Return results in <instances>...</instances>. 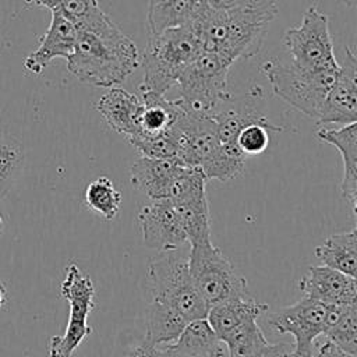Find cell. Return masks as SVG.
Masks as SVG:
<instances>
[{
	"instance_id": "obj_30",
	"label": "cell",
	"mask_w": 357,
	"mask_h": 357,
	"mask_svg": "<svg viewBox=\"0 0 357 357\" xmlns=\"http://www.w3.org/2000/svg\"><path fill=\"white\" fill-rule=\"evenodd\" d=\"M212 119L216 123V132L219 142L225 146H237L236 139L240 130L254 121L265 119L264 116L254 112H240V110H225L216 112Z\"/></svg>"
},
{
	"instance_id": "obj_41",
	"label": "cell",
	"mask_w": 357,
	"mask_h": 357,
	"mask_svg": "<svg viewBox=\"0 0 357 357\" xmlns=\"http://www.w3.org/2000/svg\"><path fill=\"white\" fill-rule=\"evenodd\" d=\"M347 6H356V0H343Z\"/></svg>"
},
{
	"instance_id": "obj_14",
	"label": "cell",
	"mask_w": 357,
	"mask_h": 357,
	"mask_svg": "<svg viewBox=\"0 0 357 357\" xmlns=\"http://www.w3.org/2000/svg\"><path fill=\"white\" fill-rule=\"evenodd\" d=\"M75 39V25L59 11L52 10L50 25L40 38L38 49L26 56L25 68L33 74H40L53 59L63 57L67 60L74 50Z\"/></svg>"
},
{
	"instance_id": "obj_42",
	"label": "cell",
	"mask_w": 357,
	"mask_h": 357,
	"mask_svg": "<svg viewBox=\"0 0 357 357\" xmlns=\"http://www.w3.org/2000/svg\"><path fill=\"white\" fill-rule=\"evenodd\" d=\"M128 357H131V356H128Z\"/></svg>"
},
{
	"instance_id": "obj_22",
	"label": "cell",
	"mask_w": 357,
	"mask_h": 357,
	"mask_svg": "<svg viewBox=\"0 0 357 357\" xmlns=\"http://www.w3.org/2000/svg\"><path fill=\"white\" fill-rule=\"evenodd\" d=\"M188 321L174 310L158 303L148 301L145 310L146 335L142 343L152 347H162L173 343Z\"/></svg>"
},
{
	"instance_id": "obj_34",
	"label": "cell",
	"mask_w": 357,
	"mask_h": 357,
	"mask_svg": "<svg viewBox=\"0 0 357 357\" xmlns=\"http://www.w3.org/2000/svg\"><path fill=\"white\" fill-rule=\"evenodd\" d=\"M293 346L286 343H276L272 344L271 349L262 357H291Z\"/></svg>"
},
{
	"instance_id": "obj_4",
	"label": "cell",
	"mask_w": 357,
	"mask_h": 357,
	"mask_svg": "<svg viewBox=\"0 0 357 357\" xmlns=\"http://www.w3.org/2000/svg\"><path fill=\"white\" fill-rule=\"evenodd\" d=\"M201 52V42L188 25L149 35L142 57L144 79L139 92L165 95Z\"/></svg>"
},
{
	"instance_id": "obj_28",
	"label": "cell",
	"mask_w": 357,
	"mask_h": 357,
	"mask_svg": "<svg viewBox=\"0 0 357 357\" xmlns=\"http://www.w3.org/2000/svg\"><path fill=\"white\" fill-rule=\"evenodd\" d=\"M24 158L22 146L14 138L0 134V199L21 174Z\"/></svg>"
},
{
	"instance_id": "obj_11",
	"label": "cell",
	"mask_w": 357,
	"mask_h": 357,
	"mask_svg": "<svg viewBox=\"0 0 357 357\" xmlns=\"http://www.w3.org/2000/svg\"><path fill=\"white\" fill-rule=\"evenodd\" d=\"M326 308V304L303 296L297 303L273 312L268 324L280 335H291L293 347L314 346L317 337L322 335Z\"/></svg>"
},
{
	"instance_id": "obj_25",
	"label": "cell",
	"mask_w": 357,
	"mask_h": 357,
	"mask_svg": "<svg viewBox=\"0 0 357 357\" xmlns=\"http://www.w3.org/2000/svg\"><path fill=\"white\" fill-rule=\"evenodd\" d=\"M139 98L144 103V109L137 135H158L169 130L180 110L177 103L167 100L163 95L146 91H142Z\"/></svg>"
},
{
	"instance_id": "obj_8",
	"label": "cell",
	"mask_w": 357,
	"mask_h": 357,
	"mask_svg": "<svg viewBox=\"0 0 357 357\" xmlns=\"http://www.w3.org/2000/svg\"><path fill=\"white\" fill-rule=\"evenodd\" d=\"M60 291L70 305L68 322L63 335L50 339L49 357H70L84 339L92 333V328L88 325V315L95 305L92 279L77 264L71 262L66 268Z\"/></svg>"
},
{
	"instance_id": "obj_15",
	"label": "cell",
	"mask_w": 357,
	"mask_h": 357,
	"mask_svg": "<svg viewBox=\"0 0 357 357\" xmlns=\"http://www.w3.org/2000/svg\"><path fill=\"white\" fill-rule=\"evenodd\" d=\"M317 137L326 144L333 145L343 160V177L340 192L350 204L356 215L357 206V121L344 124L339 128H321Z\"/></svg>"
},
{
	"instance_id": "obj_37",
	"label": "cell",
	"mask_w": 357,
	"mask_h": 357,
	"mask_svg": "<svg viewBox=\"0 0 357 357\" xmlns=\"http://www.w3.org/2000/svg\"><path fill=\"white\" fill-rule=\"evenodd\" d=\"M26 3H31V4H35V6H42V7H46L52 11V10L57 8L60 0H26Z\"/></svg>"
},
{
	"instance_id": "obj_17",
	"label": "cell",
	"mask_w": 357,
	"mask_h": 357,
	"mask_svg": "<svg viewBox=\"0 0 357 357\" xmlns=\"http://www.w3.org/2000/svg\"><path fill=\"white\" fill-rule=\"evenodd\" d=\"M183 165L174 159H156L142 156L130 169L132 187L149 199L166 198L169 185Z\"/></svg>"
},
{
	"instance_id": "obj_19",
	"label": "cell",
	"mask_w": 357,
	"mask_h": 357,
	"mask_svg": "<svg viewBox=\"0 0 357 357\" xmlns=\"http://www.w3.org/2000/svg\"><path fill=\"white\" fill-rule=\"evenodd\" d=\"M324 340L343 353L357 356V303L328 305L322 331Z\"/></svg>"
},
{
	"instance_id": "obj_26",
	"label": "cell",
	"mask_w": 357,
	"mask_h": 357,
	"mask_svg": "<svg viewBox=\"0 0 357 357\" xmlns=\"http://www.w3.org/2000/svg\"><path fill=\"white\" fill-rule=\"evenodd\" d=\"M230 357H262L272 346L261 331L257 319L244 322L220 340Z\"/></svg>"
},
{
	"instance_id": "obj_13",
	"label": "cell",
	"mask_w": 357,
	"mask_h": 357,
	"mask_svg": "<svg viewBox=\"0 0 357 357\" xmlns=\"http://www.w3.org/2000/svg\"><path fill=\"white\" fill-rule=\"evenodd\" d=\"M298 289L304 297L326 305H347L357 303L356 278L325 265L310 266L300 279Z\"/></svg>"
},
{
	"instance_id": "obj_23",
	"label": "cell",
	"mask_w": 357,
	"mask_h": 357,
	"mask_svg": "<svg viewBox=\"0 0 357 357\" xmlns=\"http://www.w3.org/2000/svg\"><path fill=\"white\" fill-rule=\"evenodd\" d=\"M172 204L180 216L190 245L211 240L209 206L205 191Z\"/></svg>"
},
{
	"instance_id": "obj_2",
	"label": "cell",
	"mask_w": 357,
	"mask_h": 357,
	"mask_svg": "<svg viewBox=\"0 0 357 357\" xmlns=\"http://www.w3.org/2000/svg\"><path fill=\"white\" fill-rule=\"evenodd\" d=\"M272 20L251 13H223L199 4L188 25L201 42L202 50L215 52L236 61L257 54Z\"/></svg>"
},
{
	"instance_id": "obj_20",
	"label": "cell",
	"mask_w": 357,
	"mask_h": 357,
	"mask_svg": "<svg viewBox=\"0 0 357 357\" xmlns=\"http://www.w3.org/2000/svg\"><path fill=\"white\" fill-rule=\"evenodd\" d=\"M199 10V0H149L148 33L156 35L172 28L190 25Z\"/></svg>"
},
{
	"instance_id": "obj_5",
	"label": "cell",
	"mask_w": 357,
	"mask_h": 357,
	"mask_svg": "<svg viewBox=\"0 0 357 357\" xmlns=\"http://www.w3.org/2000/svg\"><path fill=\"white\" fill-rule=\"evenodd\" d=\"M234 61L215 52L202 50L181 73L177 85L180 98L174 100L187 114L212 117L218 106L229 99L227 74Z\"/></svg>"
},
{
	"instance_id": "obj_24",
	"label": "cell",
	"mask_w": 357,
	"mask_h": 357,
	"mask_svg": "<svg viewBox=\"0 0 357 357\" xmlns=\"http://www.w3.org/2000/svg\"><path fill=\"white\" fill-rule=\"evenodd\" d=\"M222 342L211 328L206 318L188 321L177 339L166 344L185 357H209L219 347Z\"/></svg>"
},
{
	"instance_id": "obj_10",
	"label": "cell",
	"mask_w": 357,
	"mask_h": 357,
	"mask_svg": "<svg viewBox=\"0 0 357 357\" xmlns=\"http://www.w3.org/2000/svg\"><path fill=\"white\" fill-rule=\"evenodd\" d=\"M138 225L144 244L158 252L180 250L188 243L180 216L166 198L144 205L138 212Z\"/></svg>"
},
{
	"instance_id": "obj_32",
	"label": "cell",
	"mask_w": 357,
	"mask_h": 357,
	"mask_svg": "<svg viewBox=\"0 0 357 357\" xmlns=\"http://www.w3.org/2000/svg\"><path fill=\"white\" fill-rule=\"evenodd\" d=\"M199 4L223 13L261 14L271 20L278 15L276 0H199Z\"/></svg>"
},
{
	"instance_id": "obj_3",
	"label": "cell",
	"mask_w": 357,
	"mask_h": 357,
	"mask_svg": "<svg viewBox=\"0 0 357 357\" xmlns=\"http://www.w3.org/2000/svg\"><path fill=\"white\" fill-rule=\"evenodd\" d=\"M146 290L149 301L174 310L185 321L206 317L208 305L192 282L188 257L180 250L160 251L149 259Z\"/></svg>"
},
{
	"instance_id": "obj_6",
	"label": "cell",
	"mask_w": 357,
	"mask_h": 357,
	"mask_svg": "<svg viewBox=\"0 0 357 357\" xmlns=\"http://www.w3.org/2000/svg\"><path fill=\"white\" fill-rule=\"evenodd\" d=\"M339 66L305 70L290 60L271 59L261 66L275 95L311 119H318Z\"/></svg>"
},
{
	"instance_id": "obj_1",
	"label": "cell",
	"mask_w": 357,
	"mask_h": 357,
	"mask_svg": "<svg viewBox=\"0 0 357 357\" xmlns=\"http://www.w3.org/2000/svg\"><path fill=\"white\" fill-rule=\"evenodd\" d=\"M68 71L79 81L114 88L139 66L137 45L99 7L77 26Z\"/></svg>"
},
{
	"instance_id": "obj_21",
	"label": "cell",
	"mask_w": 357,
	"mask_h": 357,
	"mask_svg": "<svg viewBox=\"0 0 357 357\" xmlns=\"http://www.w3.org/2000/svg\"><path fill=\"white\" fill-rule=\"evenodd\" d=\"M315 257L322 265L344 275H357V229L336 233L315 247Z\"/></svg>"
},
{
	"instance_id": "obj_31",
	"label": "cell",
	"mask_w": 357,
	"mask_h": 357,
	"mask_svg": "<svg viewBox=\"0 0 357 357\" xmlns=\"http://www.w3.org/2000/svg\"><path fill=\"white\" fill-rule=\"evenodd\" d=\"M128 141L142 156L178 160L177 145L170 130L158 135H134Z\"/></svg>"
},
{
	"instance_id": "obj_9",
	"label": "cell",
	"mask_w": 357,
	"mask_h": 357,
	"mask_svg": "<svg viewBox=\"0 0 357 357\" xmlns=\"http://www.w3.org/2000/svg\"><path fill=\"white\" fill-rule=\"evenodd\" d=\"M283 45L290 61L301 68L321 70L339 66L335 59L328 17L315 4L304 11L298 26L286 31Z\"/></svg>"
},
{
	"instance_id": "obj_16",
	"label": "cell",
	"mask_w": 357,
	"mask_h": 357,
	"mask_svg": "<svg viewBox=\"0 0 357 357\" xmlns=\"http://www.w3.org/2000/svg\"><path fill=\"white\" fill-rule=\"evenodd\" d=\"M98 112L116 132L134 137L139 131L144 103L138 95L120 88H110L96 103Z\"/></svg>"
},
{
	"instance_id": "obj_39",
	"label": "cell",
	"mask_w": 357,
	"mask_h": 357,
	"mask_svg": "<svg viewBox=\"0 0 357 357\" xmlns=\"http://www.w3.org/2000/svg\"><path fill=\"white\" fill-rule=\"evenodd\" d=\"M209 357H230V356H229V351H227L226 346L222 343L220 347L212 356H209Z\"/></svg>"
},
{
	"instance_id": "obj_12",
	"label": "cell",
	"mask_w": 357,
	"mask_h": 357,
	"mask_svg": "<svg viewBox=\"0 0 357 357\" xmlns=\"http://www.w3.org/2000/svg\"><path fill=\"white\" fill-rule=\"evenodd\" d=\"M357 121V59L350 47L344 49L343 63L328 91L318 124H350Z\"/></svg>"
},
{
	"instance_id": "obj_33",
	"label": "cell",
	"mask_w": 357,
	"mask_h": 357,
	"mask_svg": "<svg viewBox=\"0 0 357 357\" xmlns=\"http://www.w3.org/2000/svg\"><path fill=\"white\" fill-rule=\"evenodd\" d=\"M99 7L98 0H60L56 11L77 26Z\"/></svg>"
},
{
	"instance_id": "obj_18",
	"label": "cell",
	"mask_w": 357,
	"mask_h": 357,
	"mask_svg": "<svg viewBox=\"0 0 357 357\" xmlns=\"http://www.w3.org/2000/svg\"><path fill=\"white\" fill-rule=\"evenodd\" d=\"M268 310V305L254 298L238 297L222 301L208 308L206 319L216 333L218 339L222 340L237 326L247 321L257 319L261 314Z\"/></svg>"
},
{
	"instance_id": "obj_40",
	"label": "cell",
	"mask_w": 357,
	"mask_h": 357,
	"mask_svg": "<svg viewBox=\"0 0 357 357\" xmlns=\"http://www.w3.org/2000/svg\"><path fill=\"white\" fill-rule=\"evenodd\" d=\"M3 231H4V222H3V219L0 216V234H3Z\"/></svg>"
},
{
	"instance_id": "obj_36",
	"label": "cell",
	"mask_w": 357,
	"mask_h": 357,
	"mask_svg": "<svg viewBox=\"0 0 357 357\" xmlns=\"http://www.w3.org/2000/svg\"><path fill=\"white\" fill-rule=\"evenodd\" d=\"M315 347L314 346H305V347H293L291 357H314Z\"/></svg>"
},
{
	"instance_id": "obj_35",
	"label": "cell",
	"mask_w": 357,
	"mask_h": 357,
	"mask_svg": "<svg viewBox=\"0 0 357 357\" xmlns=\"http://www.w3.org/2000/svg\"><path fill=\"white\" fill-rule=\"evenodd\" d=\"M152 357H185V356L177 353L176 350H173L167 346H162V347H153Z\"/></svg>"
},
{
	"instance_id": "obj_27",
	"label": "cell",
	"mask_w": 357,
	"mask_h": 357,
	"mask_svg": "<svg viewBox=\"0 0 357 357\" xmlns=\"http://www.w3.org/2000/svg\"><path fill=\"white\" fill-rule=\"evenodd\" d=\"M84 197L86 206L106 220L114 219L120 211L121 194L106 176L92 180L86 185Z\"/></svg>"
},
{
	"instance_id": "obj_29",
	"label": "cell",
	"mask_w": 357,
	"mask_h": 357,
	"mask_svg": "<svg viewBox=\"0 0 357 357\" xmlns=\"http://www.w3.org/2000/svg\"><path fill=\"white\" fill-rule=\"evenodd\" d=\"M282 131L280 126H275L266 117L244 126L236 139L238 149L245 156H255L262 153L271 141V132Z\"/></svg>"
},
{
	"instance_id": "obj_7",
	"label": "cell",
	"mask_w": 357,
	"mask_h": 357,
	"mask_svg": "<svg viewBox=\"0 0 357 357\" xmlns=\"http://www.w3.org/2000/svg\"><path fill=\"white\" fill-rule=\"evenodd\" d=\"M187 257L192 282L208 308L247 296V280L212 240L191 244Z\"/></svg>"
},
{
	"instance_id": "obj_38",
	"label": "cell",
	"mask_w": 357,
	"mask_h": 357,
	"mask_svg": "<svg viewBox=\"0 0 357 357\" xmlns=\"http://www.w3.org/2000/svg\"><path fill=\"white\" fill-rule=\"evenodd\" d=\"M7 289H6V286L3 284V282L0 280V310H1V307L7 303Z\"/></svg>"
}]
</instances>
